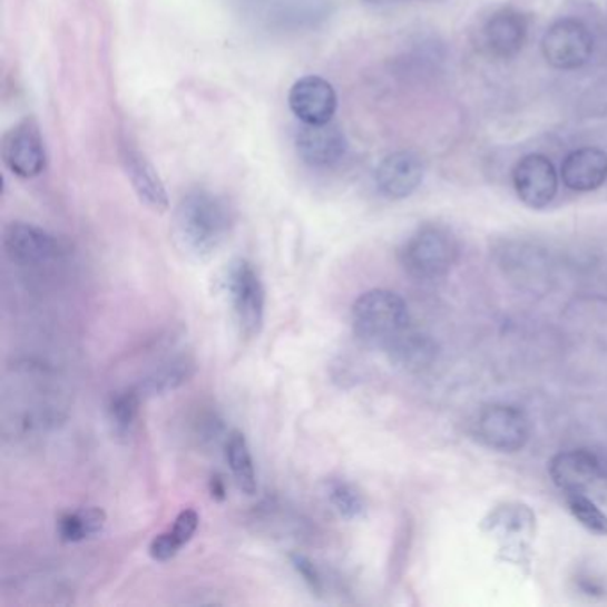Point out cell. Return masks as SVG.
Segmentation results:
<instances>
[{
  "label": "cell",
  "mask_w": 607,
  "mask_h": 607,
  "mask_svg": "<svg viewBox=\"0 0 607 607\" xmlns=\"http://www.w3.org/2000/svg\"><path fill=\"white\" fill-rule=\"evenodd\" d=\"M529 20L523 11L513 6H502L479 23L476 31V49L490 59H513L528 40Z\"/></svg>",
  "instance_id": "277c9868"
},
{
  "label": "cell",
  "mask_w": 607,
  "mask_h": 607,
  "mask_svg": "<svg viewBox=\"0 0 607 607\" xmlns=\"http://www.w3.org/2000/svg\"><path fill=\"white\" fill-rule=\"evenodd\" d=\"M410 312L400 294L389 288H373L353 303L351 324L353 333L365 346H391L401 333L407 332Z\"/></svg>",
  "instance_id": "7a4b0ae2"
},
{
  "label": "cell",
  "mask_w": 607,
  "mask_h": 607,
  "mask_svg": "<svg viewBox=\"0 0 607 607\" xmlns=\"http://www.w3.org/2000/svg\"><path fill=\"white\" fill-rule=\"evenodd\" d=\"M541 53L556 70H577L590 61L594 53V36L581 20L561 18L544 35Z\"/></svg>",
  "instance_id": "52a82bcc"
},
{
  "label": "cell",
  "mask_w": 607,
  "mask_h": 607,
  "mask_svg": "<svg viewBox=\"0 0 607 607\" xmlns=\"http://www.w3.org/2000/svg\"><path fill=\"white\" fill-rule=\"evenodd\" d=\"M326 497L342 519L360 520L368 513L364 493L346 479H330L326 483Z\"/></svg>",
  "instance_id": "603a6c76"
},
{
  "label": "cell",
  "mask_w": 607,
  "mask_h": 607,
  "mask_svg": "<svg viewBox=\"0 0 607 607\" xmlns=\"http://www.w3.org/2000/svg\"><path fill=\"white\" fill-rule=\"evenodd\" d=\"M234 226L231 204L208 189H193L178 202L174 214V239L178 248L196 261L219 252Z\"/></svg>",
  "instance_id": "6da1fadb"
},
{
  "label": "cell",
  "mask_w": 607,
  "mask_h": 607,
  "mask_svg": "<svg viewBox=\"0 0 607 607\" xmlns=\"http://www.w3.org/2000/svg\"><path fill=\"white\" fill-rule=\"evenodd\" d=\"M424 178V163L415 151H394L378 165V192L389 200H404L419 189Z\"/></svg>",
  "instance_id": "7c38bea8"
},
{
  "label": "cell",
  "mask_w": 607,
  "mask_h": 607,
  "mask_svg": "<svg viewBox=\"0 0 607 607\" xmlns=\"http://www.w3.org/2000/svg\"><path fill=\"white\" fill-rule=\"evenodd\" d=\"M392 364L408 371V373H419L430 368L437 359V346L424 333L407 332L401 333L400 337L386 347Z\"/></svg>",
  "instance_id": "d6986e66"
},
{
  "label": "cell",
  "mask_w": 607,
  "mask_h": 607,
  "mask_svg": "<svg viewBox=\"0 0 607 607\" xmlns=\"http://www.w3.org/2000/svg\"><path fill=\"white\" fill-rule=\"evenodd\" d=\"M226 287L231 293L235 317L244 335L257 337L264 326V314H266V291L257 270L248 261L237 258L232 262L228 270Z\"/></svg>",
  "instance_id": "8992f818"
},
{
  "label": "cell",
  "mask_w": 607,
  "mask_h": 607,
  "mask_svg": "<svg viewBox=\"0 0 607 607\" xmlns=\"http://www.w3.org/2000/svg\"><path fill=\"white\" fill-rule=\"evenodd\" d=\"M2 246L9 261L18 266H43L61 255L56 235L31 223H9L2 235Z\"/></svg>",
  "instance_id": "9c48e42d"
},
{
  "label": "cell",
  "mask_w": 607,
  "mask_h": 607,
  "mask_svg": "<svg viewBox=\"0 0 607 607\" xmlns=\"http://www.w3.org/2000/svg\"><path fill=\"white\" fill-rule=\"evenodd\" d=\"M476 437L492 451L517 452L531 439V421L519 407L490 404L478 413Z\"/></svg>",
  "instance_id": "5b68a950"
},
{
  "label": "cell",
  "mask_w": 607,
  "mask_h": 607,
  "mask_svg": "<svg viewBox=\"0 0 607 607\" xmlns=\"http://www.w3.org/2000/svg\"><path fill=\"white\" fill-rule=\"evenodd\" d=\"M561 178L570 192H597L607 180V154L600 148L585 147L565 157Z\"/></svg>",
  "instance_id": "e0dca14e"
},
{
  "label": "cell",
  "mask_w": 607,
  "mask_h": 607,
  "mask_svg": "<svg viewBox=\"0 0 607 607\" xmlns=\"http://www.w3.org/2000/svg\"><path fill=\"white\" fill-rule=\"evenodd\" d=\"M297 154L303 163L314 168H329L337 165L342 157L346 156V136L337 125L321 124L305 125L296 136Z\"/></svg>",
  "instance_id": "4fadbf2b"
},
{
  "label": "cell",
  "mask_w": 607,
  "mask_h": 607,
  "mask_svg": "<svg viewBox=\"0 0 607 607\" xmlns=\"http://www.w3.org/2000/svg\"><path fill=\"white\" fill-rule=\"evenodd\" d=\"M4 165L20 178H35L47 168V151L35 118H26L2 139Z\"/></svg>",
  "instance_id": "ba28073f"
},
{
  "label": "cell",
  "mask_w": 607,
  "mask_h": 607,
  "mask_svg": "<svg viewBox=\"0 0 607 607\" xmlns=\"http://www.w3.org/2000/svg\"><path fill=\"white\" fill-rule=\"evenodd\" d=\"M288 107L305 125L329 124L337 111V94L323 77H302L288 91Z\"/></svg>",
  "instance_id": "8fae6325"
},
{
  "label": "cell",
  "mask_w": 607,
  "mask_h": 607,
  "mask_svg": "<svg viewBox=\"0 0 607 607\" xmlns=\"http://www.w3.org/2000/svg\"><path fill=\"white\" fill-rule=\"evenodd\" d=\"M200 526V517L192 508L180 511L175 519L174 528L169 529V535L177 541L178 547L183 549L195 537L196 529Z\"/></svg>",
  "instance_id": "d4e9b609"
},
{
  "label": "cell",
  "mask_w": 607,
  "mask_h": 607,
  "mask_svg": "<svg viewBox=\"0 0 607 607\" xmlns=\"http://www.w3.org/2000/svg\"><path fill=\"white\" fill-rule=\"evenodd\" d=\"M196 373V362L192 355H178L169 359L165 364L154 369L147 378H143L138 383L139 394L143 400L157 398V395L169 394L186 385Z\"/></svg>",
  "instance_id": "ac0fdd59"
},
{
  "label": "cell",
  "mask_w": 607,
  "mask_h": 607,
  "mask_svg": "<svg viewBox=\"0 0 607 607\" xmlns=\"http://www.w3.org/2000/svg\"><path fill=\"white\" fill-rule=\"evenodd\" d=\"M225 454L237 488L246 496H255L258 488L257 472H255V463H253L248 442H246L241 431L234 430L228 434Z\"/></svg>",
  "instance_id": "ffe728a7"
},
{
  "label": "cell",
  "mask_w": 607,
  "mask_h": 607,
  "mask_svg": "<svg viewBox=\"0 0 607 607\" xmlns=\"http://www.w3.org/2000/svg\"><path fill=\"white\" fill-rule=\"evenodd\" d=\"M143 401L145 400H143L136 386H130V389H125V391L111 395V400L107 403V419H109V424H111L112 433L116 437L125 439V437L133 433Z\"/></svg>",
  "instance_id": "7402d4cb"
},
{
  "label": "cell",
  "mask_w": 607,
  "mask_h": 607,
  "mask_svg": "<svg viewBox=\"0 0 607 607\" xmlns=\"http://www.w3.org/2000/svg\"><path fill=\"white\" fill-rule=\"evenodd\" d=\"M515 193L529 208H546L558 195V172L549 157L529 154L511 172Z\"/></svg>",
  "instance_id": "30bf717a"
},
{
  "label": "cell",
  "mask_w": 607,
  "mask_h": 607,
  "mask_svg": "<svg viewBox=\"0 0 607 607\" xmlns=\"http://www.w3.org/2000/svg\"><path fill=\"white\" fill-rule=\"evenodd\" d=\"M565 502H567L568 511L574 515L577 522L581 523L582 528L599 537H607V515L591 499H588L585 492L565 493Z\"/></svg>",
  "instance_id": "cb8c5ba5"
},
{
  "label": "cell",
  "mask_w": 607,
  "mask_h": 607,
  "mask_svg": "<svg viewBox=\"0 0 607 607\" xmlns=\"http://www.w3.org/2000/svg\"><path fill=\"white\" fill-rule=\"evenodd\" d=\"M483 529L497 540L506 541V546L522 549L535 537L537 515L522 502H505L488 513Z\"/></svg>",
  "instance_id": "2e32d148"
},
{
  "label": "cell",
  "mask_w": 607,
  "mask_h": 607,
  "mask_svg": "<svg viewBox=\"0 0 607 607\" xmlns=\"http://www.w3.org/2000/svg\"><path fill=\"white\" fill-rule=\"evenodd\" d=\"M460 257V243L448 226L425 223L419 226L400 252V261L408 275L417 280H440Z\"/></svg>",
  "instance_id": "3957f363"
},
{
  "label": "cell",
  "mask_w": 607,
  "mask_h": 607,
  "mask_svg": "<svg viewBox=\"0 0 607 607\" xmlns=\"http://www.w3.org/2000/svg\"><path fill=\"white\" fill-rule=\"evenodd\" d=\"M549 474L564 493L586 492L599 479L600 461L588 449L558 452L550 460Z\"/></svg>",
  "instance_id": "9a60e30c"
},
{
  "label": "cell",
  "mask_w": 607,
  "mask_h": 607,
  "mask_svg": "<svg viewBox=\"0 0 607 607\" xmlns=\"http://www.w3.org/2000/svg\"><path fill=\"white\" fill-rule=\"evenodd\" d=\"M211 493H213L216 501H223V499H225L226 488L222 478H217L216 476V478L211 479Z\"/></svg>",
  "instance_id": "83f0119b"
},
{
  "label": "cell",
  "mask_w": 607,
  "mask_h": 607,
  "mask_svg": "<svg viewBox=\"0 0 607 607\" xmlns=\"http://www.w3.org/2000/svg\"><path fill=\"white\" fill-rule=\"evenodd\" d=\"M106 511L100 508H80L77 511L62 515L58 522V535L67 544H79V541L95 538L106 528Z\"/></svg>",
  "instance_id": "44dd1931"
},
{
  "label": "cell",
  "mask_w": 607,
  "mask_h": 607,
  "mask_svg": "<svg viewBox=\"0 0 607 607\" xmlns=\"http://www.w3.org/2000/svg\"><path fill=\"white\" fill-rule=\"evenodd\" d=\"M121 163H124L125 174L129 177L139 200L151 208L154 213H166L169 208L168 193H166L165 184L160 180L159 174L150 160L143 156L138 148H134L129 143H124L121 145Z\"/></svg>",
  "instance_id": "5bb4252c"
},
{
  "label": "cell",
  "mask_w": 607,
  "mask_h": 607,
  "mask_svg": "<svg viewBox=\"0 0 607 607\" xmlns=\"http://www.w3.org/2000/svg\"><path fill=\"white\" fill-rule=\"evenodd\" d=\"M178 550H180V547H178L177 541L172 538L168 531L157 535L151 540L150 547H148L151 559H156L160 564H166L169 559H174L178 555Z\"/></svg>",
  "instance_id": "4316f807"
},
{
  "label": "cell",
  "mask_w": 607,
  "mask_h": 607,
  "mask_svg": "<svg viewBox=\"0 0 607 607\" xmlns=\"http://www.w3.org/2000/svg\"><path fill=\"white\" fill-rule=\"evenodd\" d=\"M291 564H293L294 570L300 574L303 582H305L311 591L315 595H321L324 591V579L317 565L312 561L311 558H306L303 555L291 556Z\"/></svg>",
  "instance_id": "484cf974"
}]
</instances>
